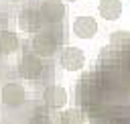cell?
I'll list each match as a JSON object with an SVG mask.
<instances>
[{
	"label": "cell",
	"mask_w": 130,
	"mask_h": 124,
	"mask_svg": "<svg viewBox=\"0 0 130 124\" xmlns=\"http://www.w3.org/2000/svg\"><path fill=\"white\" fill-rule=\"evenodd\" d=\"M59 122H61V124H83L85 118H83V112H81V110H77V108H69V110L61 112Z\"/></svg>",
	"instance_id": "obj_13"
},
{
	"label": "cell",
	"mask_w": 130,
	"mask_h": 124,
	"mask_svg": "<svg viewBox=\"0 0 130 124\" xmlns=\"http://www.w3.org/2000/svg\"><path fill=\"white\" fill-rule=\"evenodd\" d=\"M73 33L79 39H91L98 33V22L93 16H77L73 20Z\"/></svg>",
	"instance_id": "obj_7"
},
{
	"label": "cell",
	"mask_w": 130,
	"mask_h": 124,
	"mask_svg": "<svg viewBox=\"0 0 130 124\" xmlns=\"http://www.w3.org/2000/svg\"><path fill=\"white\" fill-rule=\"evenodd\" d=\"M100 16L106 20H116L122 14V2L120 0H100Z\"/></svg>",
	"instance_id": "obj_10"
},
{
	"label": "cell",
	"mask_w": 130,
	"mask_h": 124,
	"mask_svg": "<svg viewBox=\"0 0 130 124\" xmlns=\"http://www.w3.org/2000/svg\"><path fill=\"white\" fill-rule=\"evenodd\" d=\"M128 45H130V35L128 30H116L112 37H110V47L112 51H118V53H128Z\"/></svg>",
	"instance_id": "obj_11"
},
{
	"label": "cell",
	"mask_w": 130,
	"mask_h": 124,
	"mask_svg": "<svg viewBox=\"0 0 130 124\" xmlns=\"http://www.w3.org/2000/svg\"><path fill=\"white\" fill-rule=\"evenodd\" d=\"M43 100H45V104L49 108L59 110V108H63L67 104V89L61 87V85H49L45 89V94H43Z\"/></svg>",
	"instance_id": "obj_8"
},
{
	"label": "cell",
	"mask_w": 130,
	"mask_h": 124,
	"mask_svg": "<svg viewBox=\"0 0 130 124\" xmlns=\"http://www.w3.org/2000/svg\"><path fill=\"white\" fill-rule=\"evenodd\" d=\"M0 98H2V104H4L6 108H16V106H22V104H24L26 91H24V87H22L20 83L10 81V83H6V85L2 87Z\"/></svg>",
	"instance_id": "obj_3"
},
{
	"label": "cell",
	"mask_w": 130,
	"mask_h": 124,
	"mask_svg": "<svg viewBox=\"0 0 130 124\" xmlns=\"http://www.w3.org/2000/svg\"><path fill=\"white\" fill-rule=\"evenodd\" d=\"M61 65L67 71H77L85 65V53L79 47H67L61 53Z\"/></svg>",
	"instance_id": "obj_6"
},
{
	"label": "cell",
	"mask_w": 130,
	"mask_h": 124,
	"mask_svg": "<svg viewBox=\"0 0 130 124\" xmlns=\"http://www.w3.org/2000/svg\"><path fill=\"white\" fill-rule=\"evenodd\" d=\"M0 124H8V122H0Z\"/></svg>",
	"instance_id": "obj_15"
},
{
	"label": "cell",
	"mask_w": 130,
	"mask_h": 124,
	"mask_svg": "<svg viewBox=\"0 0 130 124\" xmlns=\"http://www.w3.org/2000/svg\"><path fill=\"white\" fill-rule=\"evenodd\" d=\"M18 49V37L12 30H2L0 33V53L2 55H10Z\"/></svg>",
	"instance_id": "obj_12"
},
{
	"label": "cell",
	"mask_w": 130,
	"mask_h": 124,
	"mask_svg": "<svg viewBox=\"0 0 130 124\" xmlns=\"http://www.w3.org/2000/svg\"><path fill=\"white\" fill-rule=\"evenodd\" d=\"M41 18H45L51 24H57L65 18V6L61 0H43L41 4Z\"/></svg>",
	"instance_id": "obj_5"
},
{
	"label": "cell",
	"mask_w": 130,
	"mask_h": 124,
	"mask_svg": "<svg viewBox=\"0 0 130 124\" xmlns=\"http://www.w3.org/2000/svg\"><path fill=\"white\" fill-rule=\"evenodd\" d=\"M32 51L37 57H53L55 51H57V39L53 33L49 30H43V33H37L35 39H32Z\"/></svg>",
	"instance_id": "obj_2"
},
{
	"label": "cell",
	"mask_w": 130,
	"mask_h": 124,
	"mask_svg": "<svg viewBox=\"0 0 130 124\" xmlns=\"http://www.w3.org/2000/svg\"><path fill=\"white\" fill-rule=\"evenodd\" d=\"M18 73L24 79H37L43 73V61L35 53H24L20 63H18Z\"/></svg>",
	"instance_id": "obj_4"
},
{
	"label": "cell",
	"mask_w": 130,
	"mask_h": 124,
	"mask_svg": "<svg viewBox=\"0 0 130 124\" xmlns=\"http://www.w3.org/2000/svg\"><path fill=\"white\" fill-rule=\"evenodd\" d=\"M71 2H75V0H71Z\"/></svg>",
	"instance_id": "obj_17"
},
{
	"label": "cell",
	"mask_w": 130,
	"mask_h": 124,
	"mask_svg": "<svg viewBox=\"0 0 130 124\" xmlns=\"http://www.w3.org/2000/svg\"><path fill=\"white\" fill-rule=\"evenodd\" d=\"M28 124H53V122H51V118H49V114H47V112L37 110V112L32 114V118H30V122H28Z\"/></svg>",
	"instance_id": "obj_14"
},
{
	"label": "cell",
	"mask_w": 130,
	"mask_h": 124,
	"mask_svg": "<svg viewBox=\"0 0 130 124\" xmlns=\"http://www.w3.org/2000/svg\"><path fill=\"white\" fill-rule=\"evenodd\" d=\"M77 98L83 106L91 108L95 104L102 102L104 96V83H102V75L100 73H87L81 77V81L77 83Z\"/></svg>",
	"instance_id": "obj_1"
},
{
	"label": "cell",
	"mask_w": 130,
	"mask_h": 124,
	"mask_svg": "<svg viewBox=\"0 0 130 124\" xmlns=\"http://www.w3.org/2000/svg\"><path fill=\"white\" fill-rule=\"evenodd\" d=\"M12 2H18V0H12Z\"/></svg>",
	"instance_id": "obj_16"
},
{
	"label": "cell",
	"mask_w": 130,
	"mask_h": 124,
	"mask_svg": "<svg viewBox=\"0 0 130 124\" xmlns=\"http://www.w3.org/2000/svg\"><path fill=\"white\" fill-rule=\"evenodd\" d=\"M39 26H41V16H39L35 10L26 8V10H22V12L18 14V28H20V30H24V33H35V30H39Z\"/></svg>",
	"instance_id": "obj_9"
}]
</instances>
